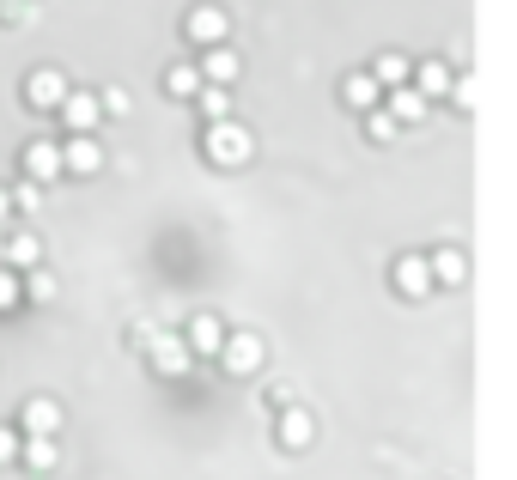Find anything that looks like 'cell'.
Instances as JSON below:
<instances>
[{
    "instance_id": "6da1fadb",
    "label": "cell",
    "mask_w": 517,
    "mask_h": 480,
    "mask_svg": "<svg viewBox=\"0 0 517 480\" xmlns=\"http://www.w3.org/2000/svg\"><path fill=\"white\" fill-rule=\"evenodd\" d=\"M201 152L213 158V165H244V158L256 152V134L244 128V122H207V134H201Z\"/></svg>"
},
{
    "instance_id": "7a4b0ae2",
    "label": "cell",
    "mask_w": 517,
    "mask_h": 480,
    "mask_svg": "<svg viewBox=\"0 0 517 480\" xmlns=\"http://www.w3.org/2000/svg\"><path fill=\"white\" fill-rule=\"evenodd\" d=\"M183 37H189V43H201V49L226 43V37H232V19H226V7H213V0H195V7L183 13Z\"/></svg>"
},
{
    "instance_id": "3957f363",
    "label": "cell",
    "mask_w": 517,
    "mask_h": 480,
    "mask_svg": "<svg viewBox=\"0 0 517 480\" xmlns=\"http://www.w3.org/2000/svg\"><path fill=\"white\" fill-rule=\"evenodd\" d=\"M146 365H153L159 377H183V371H189V347H183V335H153V341H146Z\"/></svg>"
},
{
    "instance_id": "277c9868",
    "label": "cell",
    "mask_w": 517,
    "mask_h": 480,
    "mask_svg": "<svg viewBox=\"0 0 517 480\" xmlns=\"http://www.w3.org/2000/svg\"><path fill=\"white\" fill-rule=\"evenodd\" d=\"M19 432H25V438H55V432H61V408L49 402V395H25V408H19Z\"/></svg>"
},
{
    "instance_id": "5b68a950",
    "label": "cell",
    "mask_w": 517,
    "mask_h": 480,
    "mask_svg": "<svg viewBox=\"0 0 517 480\" xmlns=\"http://www.w3.org/2000/svg\"><path fill=\"white\" fill-rule=\"evenodd\" d=\"M341 98H347V110H378L384 104V86H378V79H372V67H353L347 79H341Z\"/></svg>"
},
{
    "instance_id": "8992f818",
    "label": "cell",
    "mask_w": 517,
    "mask_h": 480,
    "mask_svg": "<svg viewBox=\"0 0 517 480\" xmlns=\"http://www.w3.org/2000/svg\"><path fill=\"white\" fill-rule=\"evenodd\" d=\"M67 92H73V86H67V79H61L55 67H37V73L25 79V104H31V110H55Z\"/></svg>"
},
{
    "instance_id": "52a82bcc",
    "label": "cell",
    "mask_w": 517,
    "mask_h": 480,
    "mask_svg": "<svg viewBox=\"0 0 517 480\" xmlns=\"http://www.w3.org/2000/svg\"><path fill=\"white\" fill-rule=\"evenodd\" d=\"M55 110H61V122H67L73 134H92V128L104 122V110H98V92H67Z\"/></svg>"
},
{
    "instance_id": "ba28073f",
    "label": "cell",
    "mask_w": 517,
    "mask_h": 480,
    "mask_svg": "<svg viewBox=\"0 0 517 480\" xmlns=\"http://www.w3.org/2000/svg\"><path fill=\"white\" fill-rule=\"evenodd\" d=\"M219 365L238 371V377H250L262 365V341L256 335H226V341H219Z\"/></svg>"
},
{
    "instance_id": "9c48e42d",
    "label": "cell",
    "mask_w": 517,
    "mask_h": 480,
    "mask_svg": "<svg viewBox=\"0 0 517 480\" xmlns=\"http://www.w3.org/2000/svg\"><path fill=\"white\" fill-rule=\"evenodd\" d=\"M25 177H31L37 189L61 177V146H55V140H31V146H25Z\"/></svg>"
},
{
    "instance_id": "30bf717a",
    "label": "cell",
    "mask_w": 517,
    "mask_h": 480,
    "mask_svg": "<svg viewBox=\"0 0 517 480\" xmlns=\"http://www.w3.org/2000/svg\"><path fill=\"white\" fill-rule=\"evenodd\" d=\"M104 165V146L92 140V134H73L67 146H61V171H80V177H92Z\"/></svg>"
},
{
    "instance_id": "8fae6325",
    "label": "cell",
    "mask_w": 517,
    "mask_h": 480,
    "mask_svg": "<svg viewBox=\"0 0 517 480\" xmlns=\"http://www.w3.org/2000/svg\"><path fill=\"white\" fill-rule=\"evenodd\" d=\"M238 49L232 43H213L207 55H201V79H207V86H232V79H238Z\"/></svg>"
},
{
    "instance_id": "7c38bea8",
    "label": "cell",
    "mask_w": 517,
    "mask_h": 480,
    "mask_svg": "<svg viewBox=\"0 0 517 480\" xmlns=\"http://www.w3.org/2000/svg\"><path fill=\"white\" fill-rule=\"evenodd\" d=\"M396 292H408V298H420V292H432V268H426V256H396Z\"/></svg>"
},
{
    "instance_id": "4fadbf2b",
    "label": "cell",
    "mask_w": 517,
    "mask_h": 480,
    "mask_svg": "<svg viewBox=\"0 0 517 480\" xmlns=\"http://www.w3.org/2000/svg\"><path fill=\"white\" fill-rule=\"evenodd\" d=\"M219 341H226V323H219V316H195V323L183 329L189 353H219Z\"/></svg>"
},
{
    "instance_id": "5bb4252c",
    "label": "cell",
    "mask_w": 517,
    "mask_h": 480,
    "mask_svg": "<svg viewBox=\"0 0 517 480\" xmlns=\"http://www.w3.org/2000/svg\"><path fill=\"white\" fill-rule=\"evenodd\" d=\"M408 86H414L420 98L451 92V61H420V67H408Z\"/></svg>"
},
{
    "instance_id": "9a60e30c",
    "label": "cell",
    "mask_w": 517,
    "mask_h": 480,
    "mask_svg": "<svg viewBox=\"0 0 517 480\" xmlns=\"http://www.w3.org/2000/svg\"><path fill=\"white\" fill-rule=\"evenodd\" d=\"M37 262H43V244H37V237H7V244H0V268L25 274V268H37Z\"/></svg>"
},
{
    "instance_id": "2e32d148",
    "label": "cell",
    "mask_w": 517,
    "mask_h": 480,
    "mask_svg": "<svg viewBox=\"0 0 517 480\" xmlns=\"http://www.w3.org/2000/svg\"><path fill=\"white\" fill-rule=\"evenodd\" d=\"M201 86H207V79H201L195 61H171V67H165V92H171V98H195Z\"/></svg>"
},
{
    "instance_id": "e0dca14e",
    "label": "cell",
    "mask_w": 517,
    "mask_h": 480,
    "mask_svg": "<svg viewBox=\"0 0 517 480\" xmlns=\"http://www.w3.org/2000/svg\"><path fill=\"white\" fill-rule=\"evenodd\" d=\"M274 432H280V444H286V450H305V444H311V432H317V426H311V414H305V408H286V414H280V426H274Z\"/></svg>"
},
{
    "instance_id": "ac0fdd59",
    "label": "cell",
    "mask_w": 517,
    "mask_h": 480,
    "mask_svg": "<svg viewBox=\"0 0 517 480\" xmlns=\"http://www.w3.org/2000/svg\"><path fill=\"white\" fill-rule=\"evenodd\" d=\"M19 462L37 468V474H49V468L61 462V444H55V438H19Z\"/></svg>"
},
{
    "instance_id": "d6986e66",
    "label": "cell",
    "mask_w": 517,
    "mask_h": 480,
    "mask_svg": "<svg viewBox=\"0 0 517 480\" xmlns=\"http://www.w3.org/2000/svg\"><path fill=\"white\" fill-rule=\"evenodd\" d=\"M408 67H414V61H408L402 49H384V55L372 61V79H378V86L390 92V86H408Z\"/></svg>"
},
{
    "instance_id": "ffe728a7",
    "label": "cell",
    "mask_w": 517,
    "mask_h": 480,
    "mask_svg": "<svg viewBox=\"0 0 517 480\" xmlns=\"http://www.w3.org/2000/svg\"><path fill=\"white\" fill-rule=\"evenodd\" d=\"M19 292H25L31 304H49V298L61 292V280H55L49 268H25V274H19Z\"/></svg>"
},
{
    "instance_id": "44dd1931",
    "label": "cell",
    "mask_w": 517,
    "mask_h": 480,
    "mask_svg": "<svg viewBox=\"0 0 517 480\" xmlns=\"http://www.w3.org/2000/svg\"><path fill=\"white\" fill-rule=\"evenodd\" d=\"M195 104H201V116H207V122H226V116H232V86H201V92H195Z\"/></svg>"
},
{
    "instance_id": "7402d4cb",
    "label": "cell",
    "mask_w": 517,
    "mask_h": 480,
    "mask_svg": "<svg viewBox=\"0 0 517 480\" xmlns=\"http://www.w3.org/2000/svg\"><path fill=\"white\" fill-rule=\"evenodd\" d=\"M390 116H396V122H420V116H426V98H420L414 86H390Z\"/></svg>"
},
{
    "instance_id": "603a6c76",
    "label": "cell",
    "mask_w": 517,
    "mask_h": 480,
    "mask_svg": "<svg viewBox=\"0 0 517 480\" xmlns=\"http://www.w3.org/2000/svg\"><path fill=\"white\" fill-rule=\"evenodd\" d=\"M426 268H432V280H445V286H457V280H463V268H469V262H463V250H438V256H432V262H426Z\"/></svg>"
},
{
    "instance_id": "cb8c5ba5",
    "label": "cell",
    "mask_w": 517,
    "mask_h": 480,
    "mask_svg": "<svg viewBox=\"0 0 517 480\" xmlns=\"http://www.w3.org/2000/svg\"><path fill=\"white\" fill-rule=\"evenodd\" d=\"M25 304V292H19V274L13 268H0V310H19Z\"/></svg>"
},
{
    "instance_id": "d4e9b609",
    "label": "cell",
    "mask_w": 517,
    "mask_h": 480,
    "mask_svg": "<svg viewBox=\"0 0 517 480\" xmlns=\"http://www.w3.org/2000/svg\"><path fill=\"white\" fill-rule=\"evenodd\" d=\"M396 128H402V122H396L390 110H365V134H378V140H390Z\"/></svg>"
},
{
    "instance_id": "484cf974",
    "label": "cell",
    "mask_w": 517,
    "mask_h": 480,
    "mask_svg": "<svg viewBox=\"0 0 517 480\" xmlns=\"http://www.w3.org/2000/svg\"><path fill=\"white\" fill-rule=\"evenodd\" d=\"M98 110H104V116H122V110H128V92H116V86H104V98H98Z\"/></svg>"
},
{
    "instance_id": "4316f807",
    "label": "cell",
    "mask_w": 517,
    "mask_h": 480,
    "mask_svg": "<svg viewBox=\"0 0 517 480\" xmlns=\"http://www.w3.org/2000/svg\"><path fill=\"white\" fill-rule=\"evenodd\" d=\"M0 462H19V432L0 426Z\"/></svg>"
},
{
    "instance_id": "83f0119b",
    "label": "cell",
    "mask_w": 517,
    "mask_h": 480,
    "mask_svg": "<svg viewBox=\"0 0 517 480\" xmlns=\"http://www.w3.org/2000/svg\"><path fill=\"white\" fill-rule=\"evenodd\" d=\"M451 104H457V110L475 104V86H469V79H451Z\"/></svg>"
},
{
    "instance_id": "f1b7e54d",
    "label": "cell",
    "mask_w": 517,
    "mask_h": 480,
    "mask_svg": "<svg viewBox=\"0 0 517 480\" xmlns=\"http://www.w3.org/2000/svg\"><path fill=\"white\" fill-rule=\"evenodd\" d=\"M0 219H13V195L7 189H0Z\"/></svg>"
},
{
    "instance_id": "f546056e",
    "label": "cell",
    "mask_w": 517,
    "mask_h": 480,
    "mask_svg": "<svg viewBox=\"0 0 517 480\" xmlns=\"http://www.w3.org/2000/svg\"><path fill=\"white\" fill-rule=\"evenodd\" d=\"M0 244H7V237H0Z\"/></svg>"
}]
</instances>
